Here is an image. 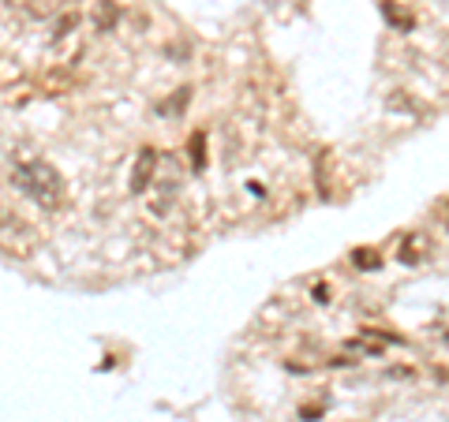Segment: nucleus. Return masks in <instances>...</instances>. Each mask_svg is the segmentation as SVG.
I'll return each mask as SVG.
<instances>
[{"instance_id": "obj_2", "label": "nucleus", "mask_w": 449, "mask_h": 422, "mask_svg": "<svg viewBox=\"0 0 449 422\" xmlns=\"http://www.w3.org/2000/svg\"><path fill=\"white\" fill-rule=\"evenodd\" d=\"M153 165H158V158H153V150H143V153H139V165H135V172H132V187H135V191H143V187L150 184Z\"/></svg>"}, {"instance_id": "obj_1", "label": "nucleus", "mask_w": 449, "mask_h": 422, "mask_svg": "<svg viewBox=\"0 0 449 422\" xmlns=\"http://www.w3.org/2000/svg\"><path fill=\"white\" fill-rule=\"evenodd\" d=\"M19 179H23V187L27 191H34L42 202L45 198H56L61 195V179H56V172L53 168H45V165H27V168H19Z\"/></svg>"}, {"instance_id": "obj_3", "label": "nucleus", "mask_w": 449, "mask_h": 422, "mask_svg": "<svg viewBox=\"0 0 449 422\" xmlns=\"http://www.w3.org/2000/svg\"><path fill=\"white\" fill-rule=\"evenodd\" d=\"M356 262L360 265H378V255H371V250H356Z\"/></svg>"}]
</instances>
